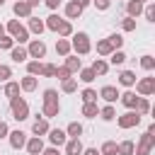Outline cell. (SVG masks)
Returning a JSON list of instances; mask_svg holds the SVG:
<instances>
[{
    "label": "cell",
    "instance_id": "6da1fadb",
    "mask_svg": "<svg viewBox=\"0 0 155 155\" xmlns=\"http://www.w3.org/2000/svg\"><path fill=\"white\" fill-rule=\"evenodd\" d=\"M58 111H61L58 92L56 90H44V111H41V116L44 119H53V116H58Z\"/></svg>",
    "mask_w": 155,
    "mask_h": 155
},
{
    "label": "cell",
    "instance_id": "7a4b0ae2",
    "mask_svg": "<svg viewBox=\"0 0 155 155\" xmlns=\"http://www.w3.org/2000/svg\"><path fill=\"white\" fill-rule=\"evenodd\" d=\"M10 109H12V116H15L17 121L29 119V104H27L22 97H12V99H10Z\"/></svg>",
    "mask_w": 155,
    "mask_h": 155
},
{
    "label": "cell",
    "instance_id": "3957f363",
    "mask_svg": "<svg viewBox=\"0 0 155 155\" xmlns=\"http://www.w3.org/2000/svg\"><path fill=\"white\" fill-rule=\"evenodd\" d=\"M70 46H73V51H75L78 56H85V53H90V36H87L85 31H78V34H73V41H70Z\"/></svg>",
    "mask_w": 155,
    "mask_h": 155
},
{
    "label": "cell",
    "instance_id": "277c9868",
    "mask_svg": "<svg viewBox=\"0 0 155 155\" xmlns=\"http://www.w3.org/2000/svg\"><path fill=\"white\" fill-rule=\"evenodd\" d=\"M7 31H10V36H12L15 41H19V44L29 41V31H27L17 19H10V22H7Z\"/></svg>",
    "mask_w": 155,
    "mask_h": 155
},
{
    "label": "cell",
    "instance_id": "5b68a950",
    "mask_svg": "<svg viewBox=\"0 0 155 155\" xmlns=\"http://www.w3.org/2000/svg\"><path fill=\"white\" fill-rule=\"evenodd\" d=\"M153 145H155V136L145 131V133L140 136V140H138V145H133V153H136V155H150V150H153Z\"/></svg>",
    "mask_w": 155,
    "mask_h": 155
},
{
    "label": "cell",
    "instance_id": "8992f818",
    "mask_svg": "<svg viewBox=\"0 0 155 155\" xmlns=\"http://www.w3.org/2000/svg\"><path fill=\"white\" fill-rule=\"evenodd\" d=\"M138 124H140V114H138V111H126V114L119 116V126H121V128H133V126H138Z\"/></svg>",
    "mask_w": 155,
    "mask_h": 155
},
{
    "label": "cell",
    "instance_id": "52a82bcc",
    "mask_svg": "<svg viewBox=\"0 0 155 155\" xmlns=\"http://www.w3.org/2000/svg\"><path fill=\"white\" fill-rule=\"evenodd\" d=\"M27 53L31 56V58H44L46 56V44L41 41V39H34V41H29V48H27Z\"/></svg>",
    "mask_w": 155,
    "mask_h": 155
},
{
    "label": "cell",
    "instance_id": "ba28073f",
    "mask_svg": "<svg viewBox=\"0 0 155 155\" xmlns=\"http://www.w3.org/2000/svg\"><path fill=\"white\" fill-rule=\"evenodd\" d=\"M136 92L143 94V97L153 94V92H155V78H143V80H138V82H136Z\"/></svg>",
    "mask_w": 155,
    "mask_h": 155
},
{
    "label": "cell",
    "instance_id": "9c48e42d",
    "mask_svg": "<svg viewBox=\"0 0 155 155\" xmlns=\"http://www.w3.org/2000/svg\"><path fill=\"white\" fill-rule=\"evenodd\" d=\"M99 97H102L107 104H114V102L119 99V90H116L114 85H104V87L99 90Z\"/></svg>",
    "mask_w": 155,
    "mask_h": 155
},
{
    "label": "cell",
    "instance_id": "30bf717a",
    "mask_svg": "<svg viewBox=\"0 0 155 155\" xmlns=\"http://www.w3.org/2000/svg\"><path fill=\"white\" fill-rule=\"evenodd\" d=\"M10 145H12L15 150L24 148V145H27V133H24V131H12V133H10Z\"/></svg>",
    "mask_w": 155,
    "mask_h": 155
},
{
    "label": "cell",
    "instance_id": "8fae6325",
    "mask_svg": "<svg viewBox=\"0 0 155 155\" xmlns=\"http://www.w3.org/2000/svg\"><path fill=\"white\" fill-rule=\"evenodd\" d=\"M12 12H15L17 17H31V5H29L27 0H17L15 7H12Z\"/></svg>",
    "mask_w": 155,
    "mask_h": 155
},
{
    "label": "cell",
    "instance_id": "7c38bea8",
    "mask_svg": "<svg viewBox=\"0 0 155 155\" xmlns=\"http://www.w3.org/2000/svg\"><path fill=\"white\" fill-rule=\"evenodd\" d=\"M48 140H51L53 145H65L68 136H65V131H61V128H48Z\"/></svg>",
    "mask_w": 155,
    "mask_h": 155
},
{
    "label": "cell",
    "instance_id": "4fadbf2b",
    "mask_svg": "<svg viewBox=\"0 0 155 155\" xmlns=\"http://www.w3.org/2000/svg\"><path fill=\"white\" fill-rule=\"evenodd\" d=\"M27 150H29V155H41V150H44L41 136H34L31 140H27Z\"/></svg>",
    "mask_w": 155,
    "mask_h": 155
},
{
    "label": "cell",
    "instance_id": "5bb4252c",
    "mask_svg": "<svg viewBox=\"0 0 155 155\" xmlns=\"http://www.w3.org/2000/svg\"><path fill=\"white\" fill-rule=\"evenodd\" d=\"M10 56H12V61H15V63H24V61L29 58L27 48H22V46H12V48H10Z\"/></svg>",
    "mask_w": 155,
    "mask_h": 155
},
{
    "label": "cell",
    "instance_id": "9a60e30c",
    "mask_svg": "<svg viewBox=\"0 0 155 155\" xmlns=\"http://www.w3.org/2000/svg\"><path fill=\"white\" fill-rule=\"evenodd\" d=\"M36 85H39V80H36V75H24L22 78V82H19V87L24 90V92H31V90H36Z\"/></svg>",
    "mask_w": 155,
    "mask_h": 155
},
{
    "label": "cell",
    "instance_id": "2e32d148",
    "mask_svg": "<svg viewBox=\"0 0 155 155\" xmlns=\"http://www.w3.org/2000/svg\"><path fill=\"white\" fill-rule=\"evenodd\" d=\"M119 99H121V104H124L126 109H133V107H136V102H138V94L128 90V92H124V94H119Z\"/></svg>",
    "mask_w": 155,
    "mask_h": 155
},
{
    "label": "cell",
    "instance_id": "e0dca14e",
    "mask_svg": "<svg viewBox=\"0 0 155 155\" xmlns=\"http://www.w3.org/2000/svg\"><path fill=\"white\" fill-rule=\"evenodd\" d=\"M31 133H34V136L48 133V119H36V121L31 124Z\"/></svg>",
    "mask_w": 155,
    "mask_h": 155
},
{
    "label": "cell",
    "instance_id": "ac0fdd59",
    "mask_svg": "<svg viewBox=\"0 0 155 155\" xmlns=\"http://www.w3.org/2000/svg\"><path fill=\"white\" fill-rule=\"evenodd\" d=\"M80 153H82L80 138H70V140L65 143V155H80Z\"/></svg>",
    "mask_w": 155,
    "mask_h": 155
},
{
    "label": "cell",
    "instance_id": "d6986e66",
    "mask_svg": "<svg viewBox=\"0 0 155 155\" xmlns=\"http://www.w3.org/2000/svg\"><path fill=\"white\" fill-rule=\"evenodd\" d=\"M99 114V107H97V102H85L82 104V116H87V119H94Z\"/></svg>",
    "mask_w": 155,
    "mask_h": 155
},
{
    "label": "cell",
    "instance_id": "ffe728a7",
    "mask_svg": "<svg viewBox=\"0 0 155 155\" xmlns=\"http://www.w3.org/2000/svg\"><path fill=\"white\" fill-rule=\"evenodd\" d=\"M126 12H128V17H138V15L143 12V2H138V0H131V2L126 5Z\"/></svg>",
    "mask_w": 155,
    "mask_h": 155
},
{
    "label": "cell",
    "instance_id": "44dd1931",
    "mask_svg": "<svg viewBox=\"0 0 155 155\" xmlns=\"http://www.w3.org/2000/svg\"><path fill=\"white\" fill-rule=\"evenodd\" d=\"M119 82H121V85H126V87L136 85V73H131V70H124V73H119Z\"/></svg>",
    "mask_w": 155,
    "mask_h": 155
},
{
    "label": "cell",
    "instance_id": "7402d4cb",
    "mask_svg": "<svg viewBox=\"0 0 155 155\" xmlns=\"http://www.w3.org/2000/svg\"><path fill=\"white\" fill-rule=\"evenodd\" d=\"M65 136H70V138H80V136H82V124H78V121L68 124V128H65Z\"/></svg>",
    "mask_w": 155,
    "mask_h": 155
},
{
    "label": "cell",
    "instance_id": "603a6c76",
    "mask_svg": "<svg viewBox=\"0 0 155 155\" xmlns=\"http://www.w3.org/2000/svg\"><path fill=\"white\" fill-rule=\"evenodd\" d=\"M99 155H119V143H114V140H107V143L102 145Z\"/></svg>",
    "mask_w": 155,
    "mask_h": 155
},
{
    "label": "cell",
    "instance_id": "cb8c5ba5",
    "mask_svg": "<svg viewBox=\"0 0 155 155\" xmlns=\"http://www.w3.org/2000/svg\"><path fill=\"white\" fill-rule=\"evenodd\" d=\"M80 12H82V7H80V5H75L73 0L65 5V15H68L70 19H78V17H80Z\"/></svg>",
    "mask_w": 155,
    "mask_h": 155
},
{
    "label": "cell",
    "instance_id": "d4e9b609",
    "mask_svg": "<svg viewBox=\"0 0 155 155\" xmlns=\"http://www.w3.org/2000/svg\"><path fill=\"white\" fill-rule=\"evenodd\" d=\"M27 19H29V29H31L34 34H41V31L46 29V24H44L39 17H27Z\"/></svg>",
    "mask_w": 155,
    "mask_h": 155
},
{
    "label": "cell",
    "instance_id": "484cf974",
    "mask_svg": "<svg viewBox=\"0 0 155 155\" xmlns=\"http://www.w3.org/2000/svg\"><path fill=\"white\" fill-rule=\"evenodd\" d=\"M56 53L58 56H68L70 53V41L68 39H58L56 41Z\"/></svg>",
    "mask_w": 155,
    "mask_h": 155
},
{
    "label": "cell",
    "instance_id": "4316f807",
    "mask_svg": "<svg viewBox=\"0 0 155 155\" xmlns=\"http://www.w3.org/2000/svg\"><path fill=\"white\" fill-rule=\"evenodd\" d=\"M65 68H68L70 73H75V70H80V68H82V63H80V58H78V56H65Z\"/></svg>",
    "mask_w": 155,
    "mask_h": 155
},
{
    "label": "cell",
    "instance_id": "83f0119b",
    "mask_svg": "<svg viewBox=\"0 0 155 155\" xmlns=\"http://www.w3.org/2000/svg\"><path fill=\"white\" fill-rule=\"evenodd\" d=\"M61 22H63V19H61L58 15H51V17H46V22H44V24H46V29H51V31H58Z\"/></svg>",
    "mask_w": 155,
    "mask_h": 155
},
{
    "label": "cell",
    "instance_id": "f1b7e54d",
    "mask_svg": "<svg viewBox=\"0 0 155 155\" xmlns=\"http://www.w3.org/2000/svg\"><path fill=\"white\" fill-rule=\"evenodd\" d=\"M107 70H109V65H107L102 58H97V61L92 63V73H94V75H107Z\"/></svg>",
    "mask_w": 155,
    "mask_h": 155
},
{
    "label": "cell",
    "instance_id": "f546056e",
    "mask_svg": "<svg viewBox=\"0 0 155 155\" xmlns=\"http://www.w3.org/2000/svg\"><path fill=\"white\" fill-rule=\"evenodd\" d=\"M133 109L143 116V114H148V111H150V102H148L145 97H138V102H136V107H133Z\"/></svg>",
    "mask_w": 155,
    "mask_h": 155
},
{
    "label": "cell",
    "instance_id": "4dcf8cb0",
    "mask_svg": "<svg viewBox=\"0 0 155 155\" xmlns=\"http://www.w3.org/2000/svg\"><path fill=\"white\" fill-rule=\"evenodd\" d=\"M99 116H102L104 121H111V119H116V109H114L111 104H107V107L99 109Z\"/></svg>",
    "mask_w": 155,
    "mask_h": 155
},
{
    "label": "cell",
    "instance_id": "1f68e13d",
    "mask_svg": "<svg viewBox=\"0 0 155 155\" xmlns=\"http://www.w3.org/2000/svg\"><path fill=\"white\" fill-rule=\"evenodd\" d=\"M41 65H44V63L34 58V61L27 63V73H29V75H41Z\"/></svg>",
    "mask_w": 155,
    "mask_h": 155
},
{
    "label": "cell",
    "instance_id": "d6a6232c",
    "mask_svg": "<svg viewBox=\"0 0 155 155\" xmlns=\"http://www.w3.org/2000/svg\"><path fill=\"white\" fill-rule=\"evenodd\" d=\"M111 51H114V48H111V44H109L107 39H104V41H97V53H99V56H109Z\"/></svg>",
    "mask_w": 155,
    "mask_h": 155
},
{
    "label": "cell",
    "instance_id": "836d02e7",
    "mask_svg": "<svg viewBox=\"0 0 155 155\" xmlns=\"http://www.w3.org/2000/svg\"><path fill=\"white\" fill-rule=\"evenodd\" d=\"M109 61H111V63H114V65H121V63H124V61H126V53H124V51H119V48H116V51H111V53H109Z\"/></svg>",
    "mask_w": 155,
    "mask_h": 155
},
{
    "label": "cell",
    "instance_id": "e575fe53",
    "mask_svg": "<svg viewBox=\"0 0 155 155\" xmlns=\"http://www.w3.org/2000/svg\"><path fill=\"white\" fill-rule=\"evenodd\" d=\"M17 94H19V82H7V85H5V97L12 99V97H17Z\"/></svg>",
    "mask_w": 155,
    "mask_h": 155
},
{
    "label": "cell",
    "instance_id": "d590c367",
    "mask_svg": "<svg viewBox=\"0 0 155 155\" xmlns=\"http://www.w3.org/2000/svg\"><path fill=\"white\" fill-rule=\"evenodd\" d=\"M61 90H63V92H75V90H78V80H75V78H68V80H63Z\"/></svg>",
    "mask_w": 155,
    "mask_h": 155
},
{
    "label": "cell",
    "instance_id": "8d00e7d4",
    "mask_svg": "<svg viewBox=\"0 0 155 155\" xmlns=\"http://www.w3.org/2000/svg\"><path fill=\"white\" fill-rule=\"evenodd\" d=\"M119 155H133V140L119 143Z\"/></svg>",
    "mask_w": 155,
    "mask_h": 155
},
{
    "label": "cell",
    "instance_id": "74e56055",
    "mask_svg": "<svg viewBox=\"0 0 155 155\" xmlns=\"http://www.w3.org/2000/svg\"><path fill=\"white\" fill-rule=\"evenodd\" d=\"M143 15H145V19H148V22H155V5H153V2H148V5L143 7Z\"/></svg>",
    "mask_w": 155,
    "mask_h": 155
},
{
    "label": "cell",
    "instance_id": "f35d334b",
    "mask_svg": "<svg viewBox=\"0 0 155 155\" xmlns=\"http://www.w3.org/2000/svg\"><path fill=\"white\" fill-rule=\"evenodd\" d=\"M107 41H109V44H111V48L116 51V48H121V44H124V36H121V34H111Z\"/></svg>",
    "mask_w": 155,
    "mask_h": 155
},
{
    "label": "cell",
    "instance_id": "ab89813d",
    "mask_svg": "<svg viewBox=\"0 0 155 155\" xmlns=\"http://www.w3.org/2000/svg\"><path fill=\"white\" fill-rule=\"evenodd\" d=\"M94 78H97V75L92 73V68H82V70H80V80H82V82H92Z\"/></svg>",
    "mask_w": 155,
    "mask_h": 155
},
{
    "label": "cell",
    "instance_id": "60d3db41",
    "mask_svg": "<svg viewBox=\"0 0 155 155\" xmlns=\"http://www.w3.org/2000/svg\"><path fill=\"white\" fill-rule=\"evenodd\" d=\"M82 102H97V92L92 90V87H87V90H82Z\"/></svg>",
    "mask_w": 155,
    "mask_h": 155
},
{
    "label": "cell",
    "instance_id": "b9f144b4",
    "mask_svg": "<svg viewBox=\"0 0 155 155\" xmlns=\"http://www.w3.org/2000/svg\"><path fill=\"white\" fill-rule=\"evenodd\" d=\"M10 78H12V68H10V65H2V63H0V82H7Z\"/></svg>",
    "mask_w": 155,
    "mask_h": 155
},
{
    "label": "cell",
    "instance_id": "7bdbcfd3",
    "mask_svg": "<svg viewBox=\"0 0 155 155\" xmlns=\"http://www.w3.org/2000/svg\"><path fill=\"white\" fill-rule=\"evenodd\" d=\"M58 34H61V36H70V34H73L70 22H65V19H63V22H61V27H58Z\"/></svg>",
    "mask_w": 155,
    "mask_h": 155
},
{
    "label": "cell",
    "instance_id": "ee69618b",
    "mask_svg": "<svg viewBox=\"0 0 155 155\" xmlns=\"http://www.w3.org/2000/svg\"><path fill=\"white\" fill-rule=\"evenodd\" d=\"M140 68H143V70H153V68H155L153 56H143V58H140Z\"/></svg>",
    "mask_w": 155,
    "mask_h": 155
},
{
    "label": "cell",
    "instance_id": "f6af8a7d",
    "mask_svg": "<svg viewBox=\"0 0 155 155\" xmlns=\"http://www.w3.org/2000/svg\"><path fill=\"white\" fill-rule=\"evenodd\" d=\"M53 78H58V80L63 82V80H68V78H70V70H68L65 65H63V68H56V73H53Z\"/></svg>",
    "mask_w": 155,
    "mask_h": 155
},
{
    "label": "cell",
    "instance_id": "bcb514c9",
    "mask_svg": "<svg viewBox=\"0 0 155 155\" xmlns=\"http://www.w3.org/2000/svg\"><path fill=\"white\" fill-rule=\"evenodd\" d=\"M121 29H124V31H133V29H136V19H133V17H126V19L121 22Z\"/></svg>",
    "mask_w": 155,
    "mask_h": 155
},
{
    "label": "cell",
    "instance_id": "7dc6e473",
    "mask_svg": "<svg viewBox=\"0 0 155 155\" xmlns=\"http://www.w3.org/2000/svg\"><path fill=\"white\" fill-rule=\"evenodd\" d=\"M53 73H56V65H51V63L41 65V75H44V78H53Z\"/></svg>",
    "mask_w": 155,
    "mask_h": 155
},
{
    "label": "cell",
    "instance_id": "c3c4849f",
    "mask_svg": "<svg viewBox=\"0 0 155 155\" xmlns=\"http://www.w3.org/2000/svg\"><path fill=\"white\" fill-rule=\"evenodd\" d=\"M12 44H15L12 36H5V34L0 36V48H12Z\"/></svg>",
    "mask_w": 155,
    "mask_h": 155
},
{
    "label": "cell",
    "instance_id": "681fc988",
    "mask_svg": "<svg viewBox=\"0 0 155 155\" xmlns=\"http://www.w3.org/2000/svg\"><path fill=\"white\" fill-rule=\"evenodd\" d=\"M109 2H111V0H94L97 10H107V7H109Z\"/></svg>",
    "mask_w": 155,
    "mask_h": 155
},
{
    "label": "cell",
    "instance_id": "f907efd6",
    "mask_svg": "<svg viewBox=\"0 0 155 155\" xmlns=\"http://www.w3.org/2000/svg\"><path fill=\"white\" fill-rule=\"evenodd\" d=\"M44 2H46V7L56 10V7H61V2H63V0H44Z\"/></svg>",
    "mask_w": 155,
    "mask_h": 155
},
{
    "label": "cell",
    "instance_id": "816d5d0a",
    "mask_svg": "<svg viewBox=\"0 0 155 155\" xmlns=\"http://www.w3.org/2000/svg\"><path fill=\"white\" fill-rule=\"evenodd\" d=\"M7 133H10V128H7V124H5V121H0V138H5Z\"/></svg>",
    "mask_w": 155,
    "mask_h": 155
},
{
    "label": "cell",
    "instance_id": "f5cc1de1",
    "mask_svg": "<svg viewBox=\"0 0 155 155\" xmlns=\"http://www.w3.org/2000/svg\"><path fill=\"white\" fill-rule=\"evenodd\" d=\"M80 155H99V150H97V148H87V150L82 148V153H80Z\"/></svg>",
    "mask_w": 155,
    "mask_h": 155
},
{
    "label": "cell",
    "instance_id": "db71d44e",
    "mask_svg": "<svg viewBox=\"0 0 155 155\" xmlns=\"http://www.w3.org/2000/svg\"><path fill=\"white\" fill-rule=\"evenodd\" d=\"M41 155H58V148H44Z\"/></svg>",
    "mask_w": 155,
    "mask_h": 155
},
{
    "label": "cell",
    "instance_id": "11a10c76",
    "mask_svg": "<svg viewBox=\"0 0 155 155\" xmlns=\"http://www.w3.org/2000/svg\"><path fill=\"white\" fill-rule=\"evenodd\" d=\"M73 2H75V5H80V7H87V5H90V0H73Z\"/></svg>",
    "mask_w": 155,
    "mask_h": 155
},
{
    "label": "cell",
    "instance_id": "9f6ffc18",
    "mask_svg": "<svg viewBox=\"0 0 155 155\" xmlns=\"http://www.w3.org/2000/svg\"><path fill=\"white\" fill-rule=\"evenodd\" d=\"M27 2H29V5H31V7H36V5H39V2H41V0H27Z\"/></svg>",
    "mask_w": 155,
    "mask_h": 155
},
{
    "label": "cell",
    "instance_id": "6f0895ef",
    "mask_svg": "<svg viewBox=\"0 0 155 155\" xmlns=\"http://www.w3.org/2000/svg\"><path fill=\"white\" fill-rule=\"evenodd\" d=\"M2 34H5V27H2V24H0V36H2Z\"/></svg>",
    "mask_w": 155,
    "mask_h": 155
},
{
    "label": "cell",
    "instance_id": "680465c9",
    "mask_svg": "<svg viewBox=\"0 0 155 155\" xmlns=\"http://www.w3.org/2000/svg\"><path fill=\"white\" fill-rule=\"evenodd\" d=\"M2 5H5V0H0V7H2Z\"/></svg>",
    "mask_w": 155,
    "mask_h": 155
},
{
    "label": "cell",
    "instance_id": "91938a15",
    "mask_svg": "<svg viewBox=\"0 0 155 155\" xmlns=\"http://www.w3.org/2000/svg\"><path fill=\"white\" fill-rule=\"evenodd\" d=\"M138 2H148V0H138Z\"/></svg>",
    "mask_w": 155,
    "mask_h": 155
}]
</instances>
